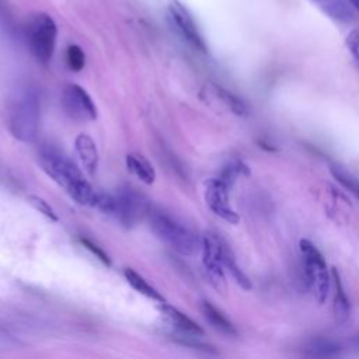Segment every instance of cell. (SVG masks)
<instances>
[{
	"mask_svg": "<svg viewBox=\"0 0 359 359\" xmlns=\"http://www.w3.org/2000/svg\"><path fill=\"white\" fill-rule=\"evenodd\" d=\"M39 163L43 171L76 202L91 206L95 189H93L80 168L67 156L53 147H43L39 154Z\"/></svg>",
	"mask_w": 359,
	"mask_h": 359,
	"instance_id": "cell-1",
	"label": "cell"
},
{
	"mask_svg": "<svg viewBox=\"0 0 359 359\" xmlns=\"http://www.w3.org/2000/svg\"><path fill=\"white\" fill-rule=\"evenodd\" d=\"M39 97L34 90H25L14 98L8 108V129L21 142H32L39 126Z\"/></svg>",
	"mask_w": 359,
	"mask_h": 359,
	"instance_id": "cell-2",
	"label": "cell"
},
{
	"mask_svg": "<svg viewBox=\"0 0 359 359\" xmlns=\"http://www.w3.org/2000/svg\"><path fill=\"white\" fill-rule=\"evenodd\" d=\"M150 223L154 234L181 255H194L202 247V240L192 230L165 213H153Z\"/></svg>",
	"mask_w": 359,
	"mask_h": 359,
	"instance_id": "cell-3",
	"label": "cell"
},
{
	"mask_svg": "<svg viewBox=\"0 0 359 359\" xmlns=\"http://www.w3.org/2000/svg\"><path fill=\"white\" fill-rule=\"evenodd\" d=\"M27 43L32 56L42 65L50 62L57 38V27L55 20L46 13L31 15L25 28Z\"/></svg>",
	"mask_w": 359,
	"mask_h": 359,
	"instance_id": "cell-4",
	"label": "cell"
},
{
	"mask_svg": "<svg viewBox=\"0 0 359 359\" xmlns=\"http://www.w3.org/2000/svg\"><path fill=\"white\" fill-rule=\"evenodd\" d=\"M300 252L303 257L304 275L309 287L313 290L317 302L323 304L331 289V273L328 272L327 262L318 248L307 238L299 241Z\"/></svg>",
	"mask_w": 359,
	"mask_h": 359,
	"instance_id": "cell-5",
	"label": "cell"
},
{
	"mask_svg": "<svg viewBox=\"0 0 359 359\" xmlns=\"http://www.w3.org/2000/svg\"><path fill=\"white\" fill-rule=\"evenodd\" d=\"M224 241L215 233H206L202 237V261L210 283L217 290L226 289L224 265H223Z\"/></svg>",
	"mask_w": 359,
	"mask_h": 359,
	"instance_id": "cell-6",
	"label": "cell"
},
{
	"mask_svg": "<svg viewBox=\"0 0 359 359\" xmlns=\"http://www.w3.org/2000/svg\"><path fill=\"white\" fill-rule=\"evenodd\" d=\"M230 185L224 182L220 177L219 178H210L205 182V201L209 209L219 216L220 219L236 224L238 223L240 217L238 213L230 206L229 202V192Z\"/></svg>",
	"mask_w": 359,
	"mask_h": 359,
	"instance_id": "cell-7",
	"label": "cell"
},
{
	"mask_svg": "<svg viewBox=\"0 0 359 359\" xmlns=\"http://www.w3.org/2000/svg\"><path fill=\"white\" fill-rule=\"evenodd\" d=\"M62 107L74 121H93L97 118V107L88 93L79 84H69L63 90Z\"/></svg>",
	"mask_w": 359,
	"mask_h": 359,
	"instance_id": "cell-8",
	"label": "cell"
},
{
	"mask_svg": "<svg viewBox=\"0 0 359 359\" xmlns=\"http://www.w3.org/2000/svg\"><path fill=\"white\" fill-rule=\"evenodd\" d=\"M168 13L172 24L175 25L177 31L181 34V36L192 45L195 49L201 52H206L205 41L198 29V25L195 24L194 17L191 15L189 10L180 3L178 0H171L168 4Z\"/></svg>",
	"mask_w": 359,
	"mask_h": 359,
	"instance_id": "cell-9",
	"label": "cell"
},
{
	"mask_svg": "<svg viewBox=\"0 0 359 359\" xmlns=\"http://www.w3.org/2000/svg\"><path fill=\"white\" fill-rule=\"evenodd\" d=\"M144 209V202L130 189H123L114 195V209L111 216L116 217L122 224H133Z\"/></svg>",
	"mask_w": 359,
	"mask_h": 359,
	"instance_id": "cell-10",
	"label": "cell"
},
{
	"mask_svg": "<svg viewBox=\"0 0 359 359\" xmlns=\"http://www.w3.org/2000/svg\"><path fill=\"white\" fill-rule=\"evenodd\" d=\"M160 313L165 318V321L174 327L181 334L189 335V337H201L203 335V330L201 325H198L192 318H189L187 314L180 311L178 309L167 304L165 302L160 303Z\"/></svg>",
	"mask_w": 359,
	"mask_h": 359,
	"instance_id": "cell-11",
	"label": "cell"
},
{
	"mask_svg": "<svg viewBox=\"0 0 359 359\" xmlns=\"http://www.w3.org/2000/svg\"><path fill=\"white\" fill-rule=\"evenodd\" d=\"M331 279L334 283V299H332V311L334 318L338 324H344L348 321L351 316V303L346 296L345 287L342 285L339 272L337 268L331 269Z\"/></svg>",
	"mask_w": 359,
	"mask_h": 359,
	"instance_id": "cell-12",
	"label": "cell"
},
{
	"mask_svg": "<svg viewBox=\"0 0 359 359\" xmlns=\"http://www.w3.org/2000/svg\"><path fill=\"white\" fill-rule=\"evenodd\" d=\"M74 147L81 165L88 174L93 175L98 167V149L94 140L88 135L80 133L74 140Z\"/></svg>",
	"mask_w": 359,
	"mask_h": 359,
	"instance_id": "cell-13",
	"label": "cell"
},
{
	"mask_svg": "<svg viewBox=\"0 0 359 359\" xmlns=\"http://www.w3.org/2000/svg\"><path fill=\"white\" fill-rule=\"evenodd\" d=\"M201 310H202V314L206 318V321L213 328H216L217 331H220L224 335H230V337L237 335V330L233 325V323L210 302H206V300L201 302Z\"/></svg>",
	"mask_w": 359,
	"mask_h": 359,
	"instance_id": "cell-14",
	"label": "cell"
},
{
	"mask_svg": "<svg viewBox=\"0 0 359 359\" xmlns=\"http://www.w3.org/2000/svg\"><path fill=\"white\" fill-rule=\"evenodd\" d=\"M208 91L215 100H217L231 114H234L237 116H247L248 115V107L244 104V101L241 98H238L237 95H234L233 93L227 91L226 88H223L220 86H216V84H210Z\"/></svg>",
	"mask_w": 359,
	"mask_h": 359,
	"instance_id": "cell-15",
	"label": "cell"
},
{
	"mask_svg": "<svg viewBox=\"0 0 359 359\" xmlns=\"http://www.w3.org/2000/svg\"><path fill=\"white\" fill-rule=\"evenodd\" d=\"M126 167L128 170L142 182L153 184L156 180V171L151 163L139 153H130L126 156Z\"/></svg>",
	"mask_w": 359,
	"mask_h": 359,
	"instance_id": "cell-16",
	"label": "cell"
},
{
	"mask_svg": "<svg viewBox=\"0 0 359 359\" xmlns=\"http://www.w3.org/2000/svg\"><path fill=\"white\" fill-rule=\"evenodd\" d=\"M123 275H125L128 283H129L136 292L144 294V296L149 297V299L157 300V302H160V303L165 302V299L160 294V292H158L157 289H154V287H153L142 275H139L135 269H132V268H125Z\"/></svg>",
	"mask_w": 359,
	"mask_h": 359,
	"instance_id": "cell-17",
	"label": "cell"
},
{
	"mask_svg": "<svg viewBox=\"0 0 359 359\" xmlns=\"http://www.w3.org/2000/svg\"><path fill=\"white\" fill-rule=\"evenodd\" d=\"M223 265L224 269L229 271V273L233 276V279L238 283V286L244 290H250L252 287L250 278L243 272V269L238 266L236 257L231 251V248L224 243L223 244Z\"/></svg>",
	"mask_w": 359,
	"mask_h": 359,
	"instance_id": "cell-18",
	"label": "cell"
},
{
	"mask_svg": "<svg viewBox=\"0 0 359 359\" xmlns=\"http://www.w3.org/2000/svg\"><path fill=\"white\" fill-rule=\"evenodd\" d=\"M339 345L331 339L327 338H317V339H311L303 349L304 355L309 356H335L339 353Z\"/></svg>",
	"mask_w": 359,
	"mask_h": 359,
	"instance_id": "cell-19",
	"label": "cell"
},
{
	"mask_svg": "<svg viewBox=\"0 0 359 359\" xmlns=\"http://www.w3.org/2000/svg\"><path fill=\"white\" fill-rule=\"evenodd\" d=\"M241 174H248V167L244 163H241L240 160H234L223 168L220 178L231 187L234 184V181L237 180V177Z\"/></svg>",
	"mask_w": 359,
	"mask_h": 359,
	"instance_id": "cell-20",
	"label": "cell"
},
{
	"mask_svg": "<svg viewBox=\"0 0 359 359\" xmlns=\"http://www.w3.org/2000/svg\"><path fill=\"white\" fill-rule=\"evenodd\" d=\"M66 60L73 72H80L86 65V55L79 45H70L66 50Z\"/></svg>",
	"mask_w": 359,
	"mask_h": 359,
	"instance_id": "cell-21",
	"label": "cell"
},
{
	"mask_svg": "<svg viewBox=\"0 0 359 359\" xmlns=\"http://www.w3.org/2000/svg\"><path fill=\"white\" fill-rule=\"evenodd\" d=\"M28 202L31 206H34L39 213H42L43 216H46L48 219L53 220V222H57V215L56 212L53 210V208L41 196L38 195H28Z\"/></svg>",
	"mask_w": 359,
	"mask_h": 359,
	"instance_id": "cell-22",
	"label": "cell"
},
{
	"mask_svg": "<svg viewBox=\"0 0 359 359\" xmlns=\"http://www.w3.org/2000/svg\"><path fill=\"white\" fill-rule=\"evenodd\" d=\"M79 240H80V243H81L88 251H91V254L95 255L102 264H105L107 266H111V258H109V255H108L100 245H97L95 243H93L91 240H88V238H86V237H80Z\"/></svg>",
	"mask_w": 359,
	"mask_h": 359,
	"instance_id": "cell-23",
	"label": "cell"
},
{
	"mask_svg": "<svg viewBox=\"0 0 359 359\" xmlns=\"http://www.w3.org/2000/svg\"><path fill=\"white\" fill-rule=\"evenodd\" d=\"M345 43H346V48L349 50V53L352 55L358 69H359V28L356 29H352L348 35H346V39H345Z\"/></svg>",
	"mask_w": 359,
	"mask_h": 359,
	"instance_id": "cell-24",
	"label": "cell"
},
{
	"mask_svg": "<svg viewBox=\"0 0 359 359\" xmlns=\"http://www.w3.org/2000/svg\"><path fill=\"white\" fill-rule=\"evenodd\" d=\"M348 1H349V3H351V4H352V6L359 11V0H348Z\"/></svg>",
	"mask_w": 359,
	"mask_h": 359,
	"instance_id": "cell-25",
	"label": "cell"
},
{
	"mask_svg": "<svg viewBox=\"0 0 359 359\" xmlns=\"http://www.w3.org/2000/svg\"><path fill=\"white\" fill-rule=\"evenodd\" d=\"M356 196H358V198H359V192H358V194H356Z\"/></svg>",
	"mask_w": 359,
	"mask_h": 359,
	"instance_id": "cell-26",
	"label": "cell"
}]
</instances>
